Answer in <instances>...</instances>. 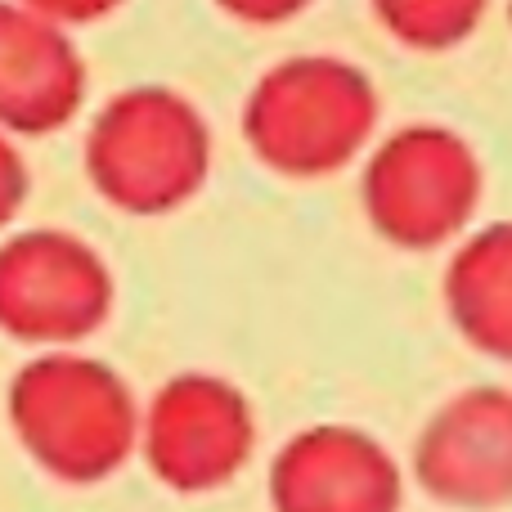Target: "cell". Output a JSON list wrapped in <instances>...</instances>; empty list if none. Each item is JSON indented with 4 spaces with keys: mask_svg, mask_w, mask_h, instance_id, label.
Returning a JSON list of instances; mask_svg holds the SVG:
<instances>
[{
    "mask_svg": "<svg viewBox=\"0 0 512 512\" xmlns=\"http://www.w3.org/2000/svg\"><path fill=\"white\" fill-rule=\"evenodd\" d=\"M5 414L18 445L50 477L95 486L140 445V405L113 364L77 351H41L9 378Z\"/></svg>",
    "mask_w": 512,
    "mask_h": 512,
    "instance_id": "1",
    "label": "cell"
},
{
    "mask_svg": "<svg viewBox=\"0 0 512 512\" xmlns=\"http://www.w3.org/2000/svg\"><path fill=\"white\" fill-rule=\"evenodd\" d=\"M221 14H230L234 23H248V27H274V23H288V18L306 14L315 0H212Z\"/></svg>",
    "mask_w": 512,
    "mask_h": 512,
    "instance_id": "14",
    "label": "cell"
},
{
    "mask_svg": "<svg viewBox=\"0 0 512 512\" xmlns=\"http://www.w3.org/2000/svg\"><path fill=\"white\" fill-rule=\"evenodd\" d=\"M445 310L468 346L512 364V221L472 230L445 265Z\"/></svg>",
    "mask_w": 512,
    "mask_h": 512,
    "instance_id": "10",
    "label": "cell"
},
{
    "mask_svg": "<svg viewBox=\"0 0 512 512\" xmlns=\"http://www.w3.org/2000/svg\"><path fill=\"white\" fill-rule=\"evenodd\" d=\"M140 450L153 477L180 495L221 490L256 450L248 396L221 373H176L140 414Z\"/></svg>",
    "mask_w": 512,
    "mask_h": 512,
    "instance_id": "6",
    "label": "cell"
},
{
    "mask_svg": "<svg viewBox=\"0 0 512 512\" xmlns=\"http://www.w3.org/2000/svg\"><path fill=\"white\" fill-rule=\"evenodd\" d=\"M486 194V167L468 135L414 122L378 140L360 171V207L378 239L405 252H432L472 225Z\"/></svg>",
    "mask_w": 512,
    "mask_h": 512,
    "instance_id": "4",
    "label": "cell"
},
{
    "mask_svg": "<svg viewBox=\"0 0 512 512\" xmlns=\"http://www.w3.org/2000/svg\"><path fill=\"white\" fill-rule=\"evenodd\" d=\"M378 86L337 54H292L256 77L243 99V140L283 180H324L373 144Z\"/></svg>",
    "mask_w": 512,
    "mask_h": 512,
    "instance_id": "2",
    "label": "cell"
},
{
    "mask_svg": "<svg viewBox=\"0 0 512 512\" xmlns=\"http://www.w3.org/2000/svg\"><path fill=\"white\" fill-rule=\"evenodd\" d=\"M490 0H369L373 18L391 41L423 54H441L463 45L481 27Z\"/></svg>",
    "mask_w": 512,
    "mask_h": 512,
    "instance_id": "11",
    "label": "cell"
},
{
    "mask_svg": "<svg viewBox=\"0 0 512 512\" xmlns=\"http://www.w3.org/2000/svg\"><path fill=\"white\" fill-rule=\"evenodd\" d=\"M86 180L122 216H171L212 176V126L171 86L117 90L81 144Z\"/></svg>",
    "mask_w": 512,
    "mask_h": 512,
    "instance_id": "3",
    "label": "cell"
},
{
    "mask_svg": "<svg viewBox=\"0 0 512 512\" xmlns=\"http://www.w3.org/2000/svg\"><path fill=\"white\" fill-rule=\"evenodd\" d=\"M18 5H27L32 14L50 18V23H59V27H86V23H99V18L117 14L126 0H18Z\"/></svg>",
    "mask_w": 512,
    "mask_h": 512,
    "instance_id": "13",
    "label": "cell"
},
{
    "mask_svg": "<svg viewBox=\"0 0 512 512\" xmlns=\"http://www.w3.org/2000/svg\"><path fill=\"white\" fill-rule=\"evenodd\" d=\"M117 283L81 234L18 230L0 239V333L9 342L68 351L113 315Z\"/></svg>",
    "mask_w": 512,
    "mask_h": 512,
    "instance_id": "5",
    "label": "cell"
},
{
    "mask_svg": "<svg viewBox=\"0 0 512 512\" xmlns=\"http://www.w3.org/2000/svg\"><path fill=\"white\" fill-rule=\"evenodd\" d=\"M405 472L378 436L319 423L288 436L270 463L274 512H400Z\"/></svg>",
    "mask_w": 512,
    "mask_h": 512,
    "instance_id": "8",
    "label": "cell"
},
{
    "mask_svg": "<svg viewBox=\"0 0 512 512\" xmlns=\"http://www.w3.org/2000/svg\"><path fill=\"white\" fill-rule=\"evenodd\" d=\"M27 194H32V171H27L23 153H18L14 135L0 131V230L14 225V216L23 212Z\"/></svg>",
    "mask_w": 512,
    "mask_h": 512,
    "instance_id": "12",
    "label": "cell"
},
{
    "mask_svg": "<svg viewBox=\"0 0 512 512\" xmlns=\"http://www.w3.org/2000/svg\"><path fill=\"white\" fill-rule=\"evenodd\" d=\"M508 23H512V0H508Z\"/></svg>",
    "mask_w": 512,
    "mask_h": 512,
    "instance_id": "15",
    "label": "cell"
},
{
    "mask_svg": "<svg viewBox=\"0 0 512 512\" xmlns=\"http://www.w3.org/2000/svg\"><path fill=\"white\" fill-rule=\"evenodd\" d=\"M414 481L450 508L512 504V391L468 387L450 396L414 445Z\"/></svg>",
    "mask_w": 512,
    "mask_h": 512,
    "instance_id": "7",
    "label": "cell"
},
{
    "mask_svg": "<svg viewBox=\"0 0 512 512\" xmlns=\"http://www.w3.org/2000/svg\"><path fill=\"white\" fill-rule=\"evenodd\" d=\"M86 59L68 27L0 0V131L18 140L54 135L86 104Z\"/></svg>",
    "mask_w": 512,
    "mask_h": 512,
    "instance_id": "9",
    "label": "cell"
}]
</instances>
